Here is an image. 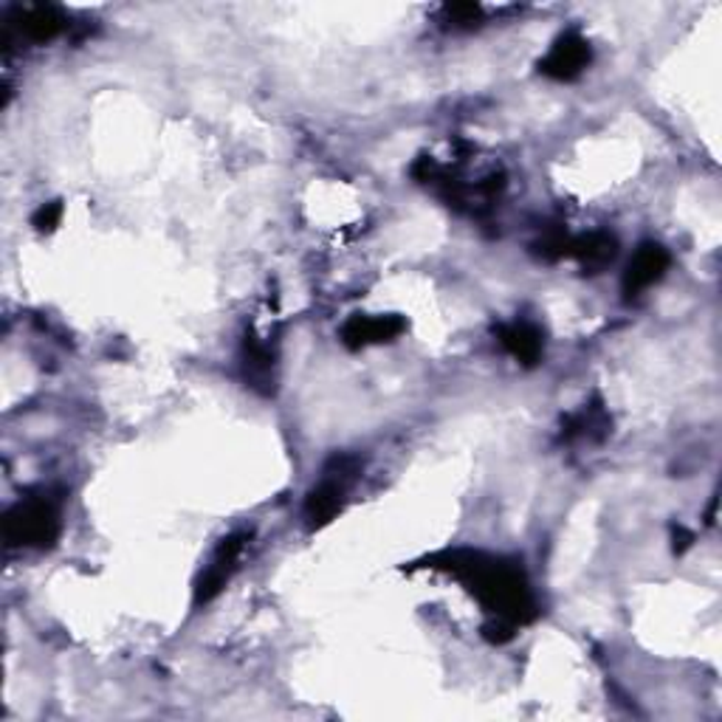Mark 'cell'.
<instances>
[{"label":"cell","mask_w":722,"mask_h":722,"mask_svg":"<svg viewBox=\"0 0 722 722\" xmlns=\"http://www.w3.org/2000/svg\"><path fill=\"white\" fill-rule=\"evenodd\" d=\"M418 568L443 570V573L461 579L494 621H505L514 627H525L539 615L525 570L511 559L488 557L483 550H443L435 557H427Z\"/></svg>","instance_id":"6da1fadb"},{"label":"cell","mask_w":722,"mask_h":722,"mask_svg":"<svg viewBox=\"0 0 722 722\" xmlns=\"http://www.w3.org/2000/svg\"><path fill=\"white\" fill-rule=\"evenodd\" d=\"M7 542L12 548H52L63 531L60 505L52 497H26L12 505L3 522Z\"/></svg>","instance_id":"7a4b0ae2"},{"label":"cell","mask_w":722,"mask_h":722,"mask_svg":"<svg viewBox=\"0 0 722 722\" xmlns=\"http://www.w3.org/2000/svg\"><path fill=\"white\" fill-rule=\"evenodd\" d=\"M353 474H356V463H353L351 457H336V461H331V466L325 468V477L320 479V486L308 492L305 519L311 531L325 528L331 519H336V514H340L342 505H345V494L347 486H351Z\"/></svg>","instance_id":"3957f363"},{"label":"cell","mask_w":722,"mask_h":722,"mask_svg":"<svg viewBox=\"0 0 722 722\" xmlns=\"http://www.w3.org/2000/svg\"><path fill=\"white\" fill-rule=\"evenodd\" d=\"M246 542H249V534H231V537H226L224 542L218 545V550L212 553L209 564L201 570L198 582H195V595H192V604H195V607L209 604V601L229 584L231 573L237 570V562L244 557Z\"/></svg>","instance_id":"277c9868"},{"label":"cell","mask_w":722,"mask_h":722,"mask_svg":"<svg viewBox=\"0 0 722 722\" xmlns=\"http://www.w3.org/2000/svg\"><path fill=\"white\" fill-rule=\"evenodd\" d=\"M590 60H593V49H590L588 37L570 29V32L559 34L557 43L550 45L548 54L539 60V74L557 79V83H573V79L582 77Z\"/></svg>","instance_id":"5b68a950"},{"label":"cell","mask_w":722,"mask_h":722,"mask_svg":"<svg viewBox=\"0 0 722 722\" xmlns=\"http://www.w3.org/2000/svg\"><path fill=\"white\" fill-rule=\"evenodd\" d=\"M407 331V322L396 314H381V316H365L356 314L345 322L342 327V342L351 351H362L370 345H384V342L398 340Z\"/></svg>","instance_id":"8992f818"},{"label":"cell","mask_w":722,"mask_h":722,"mask_svg":"<svg viewBox=\"0 0 722 722\" xmlns=\"http://www.w3.org/2000/svg\"><path fill=\"white\" fill-rule=\"evenodd\" d=\"M671 255L660 244H640L638 251L629 260L627 271H624V294L638 297L646 288H653L660 277L669 271Z\"/></svg>","instance_id":"52a82bcc"},{"label":"cell","mask_w":722,"mask_h":722,"mask_svg":"<svg viewBox=\"0 0 722 722\" xmlns=\"http://www.w3.org/2000/svg\"><path fill=\"white\" fill-rule=\"evenodd\" d=\"M499 345L511 353L517 362H522L525 367L539 365L545 351V336L537 325L531 322H511V325H503L497 331Z\"/></svg>","instance_id":"ba28073f"},{"label":"cell","mask_w":722,"mask_h":722,"mask_svg":"<svg viewBox=\"0 0 722 722\" xmlns=\"http://www.w3.org/2000/svg\"><path fill=\"white\" fill-rule=\"evenodd\" d=\"M65 26H68L65 14L60 12L57 7H45V3L23 9L18 20L20 34H23L26 40H32V43H49V40L57 37Z\"/></svg>","instance_id":"9c48e42d"},{"label":"cell","mask_w":722,"mask_h":722,"mask_svg":"<svg viewBox=\"0 0 722 722\" xmlns=\"http://www.w3.org/2000/svg\"><path fill=\"white\" fill-rule=\"evenodd\" d=\"M244 373H246V381L251 384V387H257V390L269 392L271 387V373H274V351H271L269 342L257 340L255 333H246L244 340Z\"/></svg>","instance_id":"30bf717a"},{"label":"cell","mask_w":722,"mask_h":722,"mask_svg":"<svg viewBox=\"0 0 722 722\" xmlns=\"http://www.w3.org/2000/svg\"><path fill=\"white\" fill-rule=\"evenodd\" d=\"M615 255H618V244H615V237H610L607 231H593V235L573 237L568 251V257L582 262L588 271L604 269V266L613 262Z\"/></svg>","instance_id":"8fae6325"},{"label":"cell","mask_w":722,"mask_h":722,"mask_svg":"<svg viewBox=\"0 0 722 722\" xmlns=\"http://www.w3.org/2000/svg\"><path fill=\"white\" fill-rule=\"evenodd\" d=\"M564 438L575 441V438H590V441H601L610 432V416L604 412L601 401L584 403L575 416L564 421Z\"/></svg>","instance_id":"7c38bea8"},{"label":"cell","mask_w":722,"mask_h":722,"mask_svg":"<svg viewBox=\"0 0 722 722\" xmlns=\"http://www.w3.org/2000/svg\"><path fill=\"white\" fill-rule=\"evenodd\" d=\"M60 220H63V204H60V201H52V204H43L32 215V226L40 231V235H49V231L57 229Z\"/></svg>","instance_id":"4fadbf2b"},{"label":"cell","mask_w":722,"mask_h":722,"mask_svg":"<svg viewBox=\"0 0 722 722\" xmlns=\"http://www.w3.org/2000/svg\"><path fill=\"white\" fill-rule=\"evenodd\" d=\"M446 18L454 29H472L477 26L479 7L477 3H452L446 7Z\"/></svg>","instance_id":"5bb4252c"},{"label":"cell","mask_w":722,"mask_h":722,"mask_svg":"<svg viewBox=\"0 0 722 722\" xmlns=\"http://www.w3.org/2000/svg\"><path fill=\"white\" fill-rule=\"evenodd\" d=\"M671 539H675V542H671V548H675V553H686V550L691 548V542H694V534L691 531H686L683 525H678V528H671Z\"/></svg>","instance_id":"9a60e30c"}]
</instances>
